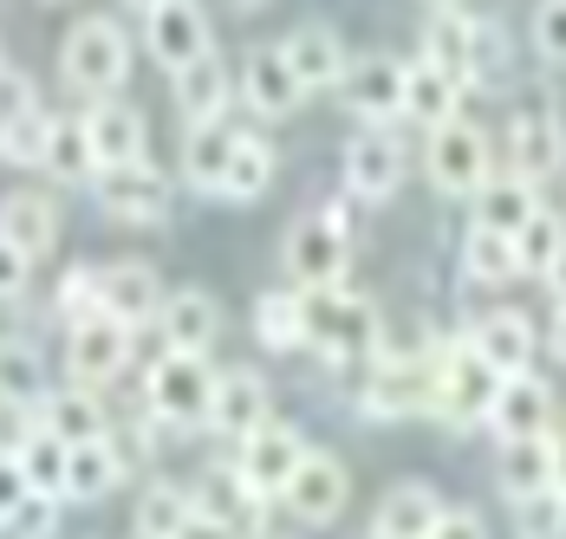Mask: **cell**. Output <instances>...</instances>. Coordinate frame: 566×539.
<instances>
[{
	"label": "cell",
	"mask_w": 566,
	"mask_h": 539,
	"mask_svg": "<svg viewBox=\"0 0 566 539\" xmlns=\"http://www.w3.org/2000/svg\"><path fill=\"white\" fill-rule=\"evenodd\" d=\"M300 313H306V345H319L326 358H378L385 345L378 306L345 286H300Z\"/></svg>",
	"instance_id": "1"
},
{
	"label": "cell",
	"mask_w": 566,
	"mask_h": 539,
	"mask_svg": "<svg viewBox=\"0 0 566 539\" xmlns=\"http://www.w3.org/2000/svg\"><path fill=\"white\" fill-rule=\"evenodd\" d=\"M59 72H65L72 92H85V98H112L117 85L130 78V40H124V27H117L112 13L78 20V27L65 33V46H59Z\"/></svg>",
	"instance_id": "2"
},
{
	"label": "cell",
	"mask_w": 566,
	"mask_h": 539,
	"mask_svg": "<svg viewBox=\"0 0 566 539\" xmlns=\"http://www.w3.org/2000/svg\"><path fill=\"white\" fill-rule=\"evenodd\" d=\"M495 397H502V371H495L469 338L437 351V403H430V410H437L450 430H475V423H489Z\"/></svg>",
	"instance_id": "3"
},
{
	"label": "cell",
	"mask_w": 566,
	"mask_h": 539,
	"mask_svg": "<svg viewBox=\"0 0 566 539\" xmlns=\"http://www.w3.org/2000/svg\"><path fill=\"white\" fill-rule=\"evenodd\" d=\"M144 403L157 423L189 430V423H209V403H216V371L202 351H164L144 378Z\"/></svg>",
	"instance_id": "4"
},
{
	"label": "cell",
	"mask_w": 566,
	"mask_h": 539,
	"mask_svg": "<svg viewBox=\"0 0 566 539\" xmlns=\"http://www.w3.org/2000/svg\"><path fill=\"white\" fill-rule=\"evenodd\" d=\"M286 273L300 286H339L345 267H352V228H345V209H313L286 228L281 247Z\"/></svg>",
	"instance_id": "5"
},
{
	"label": "cell",
	"mask_w": 566,
	"mask_h": 539,
	"mask_svg": "<svg viewBox=\"0 0 566 539\" xmlns=\"http://www.w3.org/2000/svg\"><path fill=\"white\" fill-rule=\"evenodd\" d=\"M489 176H495V144H489L482 124L450 117V124L430 130V182H437L443 195H469V202H475Z\"/></svg>",
	"instance_id": "6"
},
{
	"label": "cell",
	"mask_w": 566,
	"mask_h": 539,
	"mask_svg": "<svg viewBox=\"0 0 566 539\" xmlns=\"http://www.w3.org/2000/svg\"><path fill=\"white\" fill-rule=\"evenodd\" d=\"M509 162H514V176H527V182H547L554 169H566V124H560V105H554V98L514 105Z\"/></svg>",
	"instance_id": "7"
},
{
	"label": "cell",
	"mask_w": 566,
	"mask_h": 539,
	"mask_svg": "<svg viewBox=\"0 0 566 539\" xmlns=\"http://www.w3.org/2000/svg\"><path fill=\"white\" fill-rule=\"evenodd\" d=\"M130 331L137 325L112 319V313H92V319L72 325V338H65V371H72V383H85V390L112 383L130 364Z\"/></svg>",
	"instance_id": "8"
},
{
	"label": "cell",
	"mask_w": 566,
	"mask_h": 539,
	"mask_svg": "<svg viewBox=\"0 0 566 539\" xmlns=\"http://www.w3.org/2000/svg\"><path fill=\"white\" fill-rule=\"evenodd\" d=\"M144 40H150V59L164 72H182V65H196L202 53H216L209 13L196 0H157V7H144Z\"/></svg>",
	"instance_id": "9"
},
{
	"label": "cell",
	"mask_w": 566,
	"mask_h": 539,
	"mask_svg": "<svg viewBox=\"0 0 566 539\" xmlns=\"http://www.w3.org/2000/svg\"><path fill=\"white\" fill-rule=\"evenodd\" d=\"M286 514H300L306 527H333L345 514V500H352V475H345L339 455H326V448H306V462L293 468V482L281 487Z\"/></svg>",
	"instance_id": "10"
},
{
	"label": "cell",
	"mask_w": 566,
	"mask_h": 539,
	"mask_svg": "<svg viewBox=\"0 0 566 539\" xmlns=\"http://www.w3.org/2000/svg\"><path fill=\"white\" fill-rule=\"evenodd\" d=\"M98 209L112 221H130V228H150V221L170 215V182L164 169L144 162H117V169H98Z\"/></svg>",
	"instance_id": "11"
},
{
	"label": "cell",
	"mask_w": 566,
	"mask_h": 539,
	"mask_svg": "<svg viewBox=\"0 0 566 539\" xmlns=\"http://www.w3.org/2000/svg\"><path fill=\"white\" fill-rule=\"evenodd\" d=\"M403 144H397L385 124H371L365 137H352L345 144V195H358V202H391L397 182H403Z\"/></svg>",
	"instance_id": "12"
},
{
	"label": "cell",
	"mask_w": 566,
	"mask_h": 539,
	"mask_svg": "<svg viewBox=\"0 0 566 539\" xmlns=\"http://www.w3.org/2000/svg\"><path fill=\"white\" fill-rule=\"evenodd\" d=\"M403 85H410V65L391 59V53H371V59H358V65L345 72L339 92L365 124H391V117H403Z\"/></svg>",
	"instance_id": "13"
},
{
	"label": "cell",
	"mask_w": 566,
	"mask_h": 539,
	"mask_svg": "<svg viewBox=\"0 0 566 539\" xmlns=\"http://www.w3.org/2000/svg\"><path fill=\"white\" fill-rule=\"evenodd\" d=\"M300 462H306V435L286 430V423H261L254 435H241V455H234V468L261 487V494H281Z\"/></svg>",
	"instance_id": "14"
},
{
	"label": "cell",
	"mask_w": 566,
	"mask_h": 539,
	"mask_svg": "<svg viewBox=\"0 0 566 539\" xmlns=\"http://www.w3.org/2000/svg\"><path fill=\"white\" fill-rule=\"evenodd\" d=\"M196 507H202L209 520H222L228 533L241 539V533H254V527H261L268 494H261V487H254L241 468H234V462H228V468H209V475L196 482Z\"/></svg>",
	"instance_id": "15"
},
{
	"label": "cell",
	"mask_w": 566,
	"mask_h": 539,
	"mask_svg": "<svg viewBox=\"0 0 566 539\" xmlns=\"http://www.w3.org/2000/svg\"><path fill=\"white\" fill-rule=\"evenodd\" d=\"M286 65H293V78L306 85V92H339L345 72H352V59H345V40L333 27H293L281 40Z\"/></svg>",
	"instance_id": "16"
},
{
	"label": "cell",
	"mask_w": 566,
	"mask_h": 539,
	"mask_svg": "<svg viewBox=\"0 0 566 539\" xmlns=\"http://www.w3.org/2000/svg\"><path fill=\"white\" fill-rule=\"evenodd\" d=\"M85 137H92V157L98 169H117V162H144V110L124 105V98H92L85 110Z\"/></svg>",
	"instance_id": "17"
},
{
	"label": "cell",
	"mask_w": 566,
	"mask_h": 539,
	"mask_svg": "<svg viewBox=\"0 0 566 539\" xmlns=\"http://www.w3.org/2000/svg\"><path fill=\"white\" fill-rule=\"evenodd\" d=\"M241 98L254 105V117H293L300 98H306V85L293 78L281 46H254L248 65H241Z\"/></svg>",
	"instance_id": "18"
},
{
	"label": "cell",
	"mask_w": 566,
	"mask_h": 539,
	"mask_svg": "<svg viewBox=\"0 0 566 539\" xmlns=\"http://www.w3.org/2000/svg\"><path fill=\"white\" fill-rule=\"evenodd\" d=\"M489 430L502 435V442H521V435H547V430H554V390L534 378V371H521V378H502V397H495V410H489Z\"/></svg>",
	"instance_id": "19"
},
{
	"label": "cell",
	"mask_w": 566,
	"mask_h": 539,
	"mask_svg": "<svg viewBox=\"0 0 566 539\" xmlns=\"http://www.w3.org/2000/svg\"><path fill=\"white\" fill-rule=\"evenodd\" d=\"M469 345L502 371V378H521L527 364H534V345H541V331L527 325V313H482V319L469 325Z\"/></svg>",
	"instance_id": "20"
},
{
	"label": "cell",
	"mask_w": 566,
	"mask_h": 539,
	"mask_svg": "<svg viewBox=\"0 0 566 539\" xmlns=\"http://www.w3.org/2000/svg\"><path fill=\"white\" fill-rule=\"evenodd\" d=\"M98 306L124 325H150L164 313V286L144 261H117V267H98Z\"/></svg>",
	"instance_id": "21"
},
{
	"label": "cell",
	"mask_w": 566,
	"mask_h": 539,
	"mask_svg": "<svg viewBox=\"0 0 566 539\" xmlns=\"http://www.w3.org/2000/svg\"><path fill=\"white\" fill-rule=\"evenodd\" d=\"M443 520V500L430 482H397L378 507H371V539H430Z\"/></svg>",
	"instance_id": "22"
},
{
	"label": "cell",
	"mask_w": 566,
	"mask_h": 539,
	"mask_svg": "<svg viewBox=\"0 0 566 539\" xmlns=\"http://www.w3.org/2000/svg\"><path fill=\"white\" fill-rule=\"evenodd\" d=\"M261 423H274L268 416V383H261V371H222L216 378V403H209V430L222 435H254Z\"/></svg>",
	"instance_id": "23"
},
{
	"label": "cell",
	"mask_w": 566,
	"mask_h": 539,
	"mask_svg": "<svg viewBox=\"0 0 566 539\" xmlns=\"http://www.w3.org/2000/svg\"><path fill=\"white\" fill-rule=\"evenodd\" d=\"M475 33H482V20H469L462 7L437 0V13H430V27H423V59L443 65V72H455V78L469 85V78H475Z\"/></svg>",
	"instance_id": "24"
},
{
	"label": "cell",
	"mask_w": 566,
	"mask_h": 539,
	"mask_svg": "<svg viewBox=\"0 0 566 539\" xmlns=\"http://www.w3.org/2000/svg\"><path fill=\"white\" fill-rule=\"evenodd\" d=\"M157 325H164V345H170V351H209L216 331H222V306H216L202 286H182V293L164 299Z\"/></svg>",
	"instance_id": "25"
},
{
	"label": "cell",
	"mask_w": 566,
	"mask_h": 539,
	"mask_svg": "<svg viewBox=\"0 0 566 539\" xmlns=\"http://www.w3.org/2000/svg\"><path fill=\"white\" fill-rule=\"evenodd\" d=\"M0 234L20 247V254H53L59 247V202L53 195H40V189H20V195H7L0 202Z\"/></svg>",
	"instance_id": "26"
},
{
	"label": "cell",
	"mask_w": 566,
	"mask_h": 539,
	"mask_svg": "<svg viewBox=\"0 0 566 539\" xmlns=\"http://www.w3.org/2000/svg\"><path fill=\"white\" fill-rule=\"evenodd\" d=\"M117 482H124V455H117L112 435L72 442V455H65V500H105Z\"/></svg>",
	"instance_id": "27"
},
{
	"label": "cell",
	"mask_w": 566,
	"mask_h": 539,
	"mask_svg": "<svg viewBox=\"0 0 566 539\" xmlns=\"http://www.w3.org/2000/svg\"><path fill=\"white\" fill-rule=\"evenodd\" d=\"M403 117H417L423 130L462 117V78L443 72V65H430V59H417L410 65V85H403Z\"/></svg>",
	"instance_id": "28"
},
{
	"label": "cell",
	"mask_w": 566,
	"mask_h": 539,
	"mask_svg": "<svg viewBox=\"0 0 566 539\" xmlns=\"http://www.w3.org/2000/svg\"><path fill=\"white\" fill-rule=\"evenodd\" d=\"M170 78H176V110H182L189 130H196V124H222V105H228V65L222 59L202 53L196 65H182Z\"/></svg>",
	"instance_id": "29"
},
{
	"label": "cell",
	"mask_w": 566,
	"mask_h": 539,
	"mask_svg": "<svg viewBox=\"0 0 566 539\" xmlns=\"http://www.w3.org/2000/svg\"><path fill=\"white\" fill-rule=\"evenodd\" d=\"M228 157H234V130H228V124H196L189 144H182V182H189L196 195H222Z\"/></svg>",
	"instance_id": "30"
},
{
	"label": "cell",
	"mask_w": 566,
	"mask_h": 539,
	"mask_svg": "<svg viewBox=\"0 0 566 539\" xmlns=\"http://www.w3.org/2000/svg\"><path fill=\"white\" fill-rule=\"evenodd\" d=\"M495 482H502V494H509V500L554 487V435H521V442H502Z\"/></svg>",
	"instance_id": "31"
},
{
	"label": "cell",
	"mask_w": 566,
	"mask_h": 539,
	"mask_svg": "<svg viewBox=\"0 0 566 539\" xmlns=\"http://www.w3.org/2000/svg\"><path fill=\"white\" fill-rule=\"evenodd\" d=\"M274 182V144L261 130H234V157H228L222 202H261Z\"/></svg>",
	"instance_id": "32"
},
{
	"label": "cell",
	"mask_w": 566,
	"mask_h": 539,
	"mask_svg": "<svg viewBox=\"0 0 566 539\" xmlns=\"http://www.w3.org/2000/svg\"><path fill=\"white\" fill-rule=\"evenodd\" d=\"M534 189H541V182H527V176H514V169H509V176H489V182H482V195H475V221L514 234L521 221L541 209V195H534Z\"/></svg>",
	"instance_id": "33"
},
{
	"label": "cell",
	"mask_w": 566,
	"mask_h": 539,
	"mask_svg": "<svg viewBox=\"0 0 566 539\" xmlns=\"http://www.w3.org/2000/svg\"><path fill=\"white\" fill-rule=\"evenodd\" d=\"M462 273H469V279H482V286H509V279H521L514 234L475 221V228H469V241H462Z\"/></svg>",
	"instance_id": "34"
},
{
	"label": "cell",
	"mask_w": 566,
	"mask_h": 539,
	"mask_svg": "<svg viewBox=\"0 0 566 539\" xmlns=\"http://www.w3.org/2000/svg\"><path fill=\"white\" fill-rule=\"evenodd\" d=\"M189 520H196V494H182L170 482L144 487V500H137V539H182Z\"/></svg>",
	"instance_id": "35"
},
{
	"label": "cell",
	"mask_w": 566,
	"mask_h": 539,
	"mask_svg": "<svg viewBox=\"0 0 566 539\" xmlns=\"http://www.w3.org/2000/svg\"><path fill=\"white\" fill-rule=\"evenodd\" d=\"M40 423L53 435H65V442H92V435H112L105 430V403L78 383V390H65V397H46L40 403Z\"/></svg>",
	"instance_id": "36"
},
{
	"label": "cell",
	"mask_w": 566,
	"mask_h": 539,
	"mask_svg": "<svg viewBox=\"0 0 566 539\" xmlns=\"http://www.w3.org/2000/svg\"><path fill=\"white\" fill-rule=\"evenodd\" d=\"M0 403H46V364L27 338L0 345Z\"/></svg>",
	"instance_id": "37"
},
{
	"label": "cell",
	"mask_w": 566,
	"mask_h": 539,
	"mask_svg": "<svg viewBox=\"0 0 566 539\" xmlns=\"http://www.w3.org/2000/svg\"><path fill=\"white\" fill-rule=\"evenodd\" d=\"M254 331H261L268 351H300V345H306L300 293H261V299H254Z\"/></svg>",
	"instance_id": "38"
},
{
	"label": "cell",
	"mask_w": 566,
	"mask_h": 539,
	"mask_svg": "<svg viewBox=\"0 0 566 539\" xmlns=\"http://www.w3.org/2000/svg\"><path fill=\"white\" fill-rule=\"evenodd\" d=\"M65 455H72V442L40 423V430H33V442L20 448V468H27L33 494H53V500H65Z\"/></svg>",
	"instance_id": "39"
},
{
	"label": "cell",
	"mask_w": 566,
	"mask_h": 539,
	"mask_svg": "<svg viewBox=\"0 0 566 539\" xmlns=\"http://www.w3.org/2000/svg\"><path fill=\"white\" fill-rule=\"evenodd\" d=\"M560 247H566V221L554 215V209H534V215L514 228V254H521V273H534V279L554 267V254H560Z\"/></svg>",
	"instance_id": "40"
},
{
	"label": "cell",
	"mask_w": 566,
	"mask_h": 539,
	"mask_svg": "<svg viewBox=\"0 0 566 539\" xmlns=\"http://www.w3.org/2000/svg\"><path fill=\"white\" fill-rule=\"evenodd\" d=\"M53 124L40 105H27L20 117H7V144H0V157L20 162V169H46V150H53Z\"/></svg>",
	"instance_id": "41"
},
{
	"label": "cell",
	"mask_w": 566,
	"mask_h": 539,
	"mask_svg": "<svg viewBox=\"0 0 566 539\" xmlns=\"http://www.w3.org/2000/svg\"><path fill=\"white\" fill-rule=\"evenodd\" d=\"M46 169H53L59 182H85V176H98L92 137H85V117H59V124H53V150H46Z\"/></svg>",
	"instance_id": "42"
},
{
	"label": "cell",
	"mask_w": 566,
	"mask_h": 539,
	"mask_svg": "<svg viewBox=\"0 0 566 539\" xmlns=\"http://www.w3.org/2000/svg\"><path fill=\"white\" fill-rule=\"evenodd\" d=\"M514 539H566V487H541L514 500Z\"/></svg>",
	"instance_id": "43"
},
{
	"label": "cell",
	"mask_w": 566,
	"mask_h": 539,
	"mask_svg": "<svg viewBox=\"0 0 566 539\" xmlns=\"http://www.w3.org/2000/svg\"><path fill=\"white\" fill-rule=\"evenodd\" d=\"M53 527H59L53 494H27L13 514H0V539H53Z\"/></svg>",
	"instance_id": "44"
},
{
	"label": "cell",
	"mask_w": 566,
	"mask_h": 539,
	"mask_svg": "<svg viewBox=\"0 0 566 539\" xmlns=\"http://www.w3.org/2000/svg\"><path fill=\"white\" fill-rule=\"evenodd\" d=\"M53 299H59V313H65L72 325L92 319V313H105V306H98V267H72L65 279H59Z\"/></svg>",
	"instance_id": "45"
},
{
	"label": "cell",
	"mask_w": 566,
	"mask_h": 539,
	"mask_svg": "<svg viewBox=\"0 0 566 539\" xmlns=\"http://www.w3.org/2000/svg\"><path fill=\"white\" fill-rule=\"evenodd\" d=\"M534 53L547 65H566V0H541L534 7Z\"/></svg>",
	"instance_id": "46"
},
{
	"label": "cell",
	"mask_w": 566,
	"mask_h": 539,
	"mask_svg": "<svg viewBox=\"0 0 566 539\" xmlns=\"http://www.w3.org/2000/svg\"><path fill=\"white\" fill-rule=\"evenodd\" d=\"M40 430V403H0V455H20Z\"/></svg>",
	"instance_id": "47"
},
{
	"label": "cell",
	"mask_w": 566,
	"mask_h": 539,
	"mask_svg": "<svg viewBox=\"0 0 566 539\" xmlns=\"http://www.w3.org/2000/svg\"><path fill=\"white\" fill-rule=\"evenodd\" d=\"M27 279H33V254H20V247L0 234V299H20Z\"/></svg>",
	"instance_id": "48"
},
{
	"label": "cell",
	"mask_w": 566,
	"mask_h": 539,
	"mask_svg": "<svg viewBox=\"0 0 566 539\" xmlns=\"http://www.w3.org/2000/svg\"><path fill=\"white\" fill-rule=\"evenodd\" d=\"M430 539H489V520L475 507H443V520L430 527Z\"/></svg>",
	"instance_id": "49"
},
{
	"label": "cell",
	"mask_w": 566,
	"mask_h": 539,
	"mask_svg": "<svg viewBox=\"0 0 566 539\" xmlns=\"http://www.w3.org/2000/svg\"><path fill=\"white\" fill-rule=\"evenodd\" d=\"M27 494H33V482H27L20 455H0V514H13V507H20Z\"/></svg>",
	"instance_id": "50"
},
{
	"label": "cell",
	"mask_w": 566,
	"mask_h": 539,
	"mask_svg": "<svg viewBox=\"0 0 566 539\" xmlns=\"http://www.w3.org/2000/svg\"><path fill=\"white\" fill-rule=\"evenodd\" d=\"M27 105H33V85H27L20 72H7V65H0V117H20Z\"/></svg>",
	"instance_id": "51"
},
{
	"label": "cell",
	"mask_w": 566,
	"mask_h": 539,
	"mask_svg": "<svg viewBox=\"0 0 566 539\" xmlns=\"http://www.w3.org/2000/svg\"><path fill=\"white\" fill-rule=\"evenodd\" d=\"M541 279H547V293H554V306H566V247L554 254V267L541 273Z\"/></svg>",
	"instance_id": "52"
},
{
	"label": "cell",
	"mask_w": 566,
	"mask_h": 539,
	"mask_svg": "<svg viewBox=\"0 0 566 539\" xmlns=\"http://www.w3.org/2000/svg\"><path fill=\"white\" fill-rule=\"evenodd\" d=\"M547 351L566 364V306H554V325H547Z\"/></svg>",
	"instance_id": "53"
},
{
	"label": "cell",
	"mask_w": 566,
	"mask_h": 539,
	"mask_svg": "<svg viewBox=\"0 0 566 539\" xmlns=\"http://www.w3.org/2000/svg\"><path fill=\"white\" fill-rule=\"evenodd\" d=\"M554 487H566V430L554 435Z\"/></svg>",
	"instance_id": "54"
},
{
	"label": "cell",
	"mask_w": 566,
	"mask_h": 539,
	"mask_svg": "<svg viewBox=\"0 0 566 539\" xmlns=\"http://www.w3.org/2000/svg\"><path fill=\"white\" fill-rule=\"evenodd\" d=\"M0 144H7V117H0Z\"/></svg>",
	"instance_id": "55"
},
{
	"label": "cell",
	"mask_w": 566,
	"mask_h": 539,
	"mask_svg": "<svg viewBox=\"0 0 566 539\" xmlns=\"http://www.w3.org/2000/svg\"><path fill=\"white\" fill-rule=\"evenodd\" d=\"M130 7H157V0H130Z\"/></svg>",
	"instance_id": "56"
},
{
	"label": "cell",
	"mask_w": 566,
	"mask_h": 539,
	"mask_svg": "<svg viewBox=\"0 0 566 539\" xmlns=\"http://www.w3.org/2000/svg\"><path fill=\"white\" fill-rule=\"evenodd\" d=\"M241 7H261V0H241Z\"/></svg>",
	"instance_id": "57"
}]
</instances>
